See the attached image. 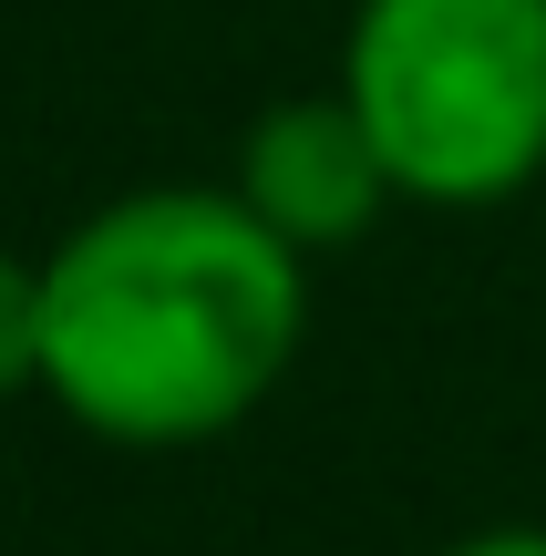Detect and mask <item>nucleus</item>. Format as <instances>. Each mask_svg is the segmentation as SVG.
Returning a JSON list of instances; mask_svg holds the SVG:
<instances>
[{"label": "nucleus", "instance_id": "f257e3e1", "mask_svg": "<svg viewBox=\"0 0 546 556\" xmlns=\"http://www.w3.org/2000/svg\"><path fill=\"white\" fill-rule=\"evenodd\" d=\"M309 258L238 186H124L41 248V402L114 454H206L289 392Z\"/></svg>", "mask_w": 546, "mask_h": 556}, {"label": "nucleus", "instance_id": "f03ea898", "mask_svg": "<svg viewBox=\"0 0 546 556\" xmlns=\"http://www.w3.org/2000/svg\"><path fill=\"white\" fill-rule=\"evenodd\" d=\"M341 103L392 197L423 217H495L546 176V0H351Z\"/></svg>", "mask_w": 546, "mask_h": 556}, {"label": "nucleus", "instance_id": "7ed1b4c3", "mask_svg": "<svg viewBox=\"0 0 546 556\" xmlns=\"http://www.w3.org/2000/svg\"><path fill=\"white\" fill-rule=\"evenodd\" d=\"M227 186H238V206L268 238H289L300 258H341V248H361L371 227L403 206L392 176H382V155H371V135H361V114L341 103V83L258 103V124L238 135Z\"/></svg>", "mask_w": 546, "mask_h": 556}, {"label": "nucleus", "instance_id": "20e7f679", "mask_svg": "<svg viewBox=\"0 0 546 556\" xmlns=\"http://www.w3.org/2000/svg\"><path fill=\"white\" fill-rule=\"evenodd\" d=\"M41 392V258L0 248V402Z\"/></svg>", "mask_w": 546, "mask_h": 556}, {"label": "nucleus", "instance_id": "39448f33", "mask_svg": "<svg viewBox=\"0 0 546 556\" xmlns=\"http://www.w3.org/2000/svg\"><path fill=\"white\" fill-rule=\"evenodd\" d=\"M433 556H546V526L536 516H495V526H465V536L433 546Z\"/></svg>", "mask_w": 546, "mask_h": 556}]
</instances>
